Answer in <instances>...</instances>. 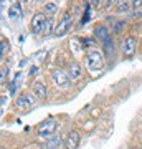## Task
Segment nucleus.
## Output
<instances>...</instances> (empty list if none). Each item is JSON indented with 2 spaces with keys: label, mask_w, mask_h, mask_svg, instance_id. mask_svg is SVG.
I'll return each instance as SVG.
<instances>
[{
  "label": "nucleus",
  "mask_w": 142,
  "mask_h": 149,
  "mask_svg": "<svg viewBox=\"0 0 142 149\" xmlns=\"http://www.w3.org/2000/svg\"><path fill=\"white\" fill-rule=\"evenodd\" d=\"M86 68L89 71L91 74H98L101 70L104 68V56L101 52H89V53L86 55Z\"/></svg>",
  "instance_id": "1"
},
{
  "label": "nucleus",
  "mask_w": 142,
  "mask_h": 149,
  "mask_svg": "<svg viewBox=\"0 0 142 149\" xmlns=\"http://www.w3.org/2000/svg\"><path fill=\"white\" fill-rule=\"evenodd\" d=\"M56 126H58V123L55 121L53 118H50V119H46V121H43L40 126H38V136L40 138H53V133L56 131Z\"/></svg>",
  "instance_id": "2"
},
{
  "label": "nucleus",
  "mask_w": 142,
  "mask_h": 149,
  "mask_svg": "<svg viewBox=\"0 0 142 149\" xmlns=\"http://www.w3.org/2000/svg\"><path fill=\"white\" fill-rule=\"evenodd\" d=\"M51 80L55 81V85L58 86V88H68L69 83H71L68 73L63 71V70H60V68H55L51 71Z\"/></svg>",
  "instance_id": "3"
},
{
  "label": "nucleus",
  "mask_w": 142,
  "mask_h": 149,
  "mask_svg": "<svg viewBox=\"0 0 142 149\" xmlns=\"http://www.w3.org/2000/svg\"><path fill=\"white\" fill-rule=\"evenodd\" d=\"M46 17L45 13H35L32 18V33L38 35V33L43 32V28H45V23H46Z\"/></svg>",
  "instance_id": "4"
},
{
  "label": "nucleus",
  "mask_w": 142,
  "mask_h": 149,
  "mask_svg": "<svg viewBox=\"0 0 142 149\" xmlns=\"http://www.w3.org/2000/svg\"><path fill=\"white\" fill-rule=\"evenodd\" d=\"M69 25H71V15H69V13H64V15L61 17V20L58 22L56 28H55V33H56L58 37H63L64 33L69 30Z\"/></svg>",
  "instance_id": "5"
},
{
  "label": "nucleus",
  "mask_w": 142,
  "mask_h": 149,
  "mask_svg": "<svg viewBox=\"0 0 142 149\" xmlns=\"http://www.w3.org/2000/svg\"><path fill=\"white\" fill-rule=\"evenodd\" d=\"M79 146V131L76 129H71L64 139V148L66 149H76Z\"/></svg>",
  "instance_id": "6"
},
{
  "label": "nucleus",
  "mask_w": 142,
  "mask_h": 149,
  "mask_svg": "<svg viewBox=\"0 0 142 149\" xmlns=\"http://www.w3.org/2000/svg\"><path fill=\"white\" fill-rule=\"evenodd\" d=\"M121 50H122V53L126 55V56H132L134 52H136V38L134 37H126L124 40H122Z\"/></svg>",
  "instance_id": "7"
},
{
  "label": "nucleus",
  "mask_w": 142,
  "mask_h": 149,
  "mask_svg": "<svg viewBox=\"0 0 142 149\" xmlns=\"http://www.w3.org/2000/svg\"><path fill=\"white\" fill-rule=\"evenodd\" d=\"M15 106L21 111H28L30 108L33 106V100L30 95H20L18 98L15 100Z\"/></svg>",
  "instance_id": "8"
},
{
  "label": "nucleus",
  "mask_w": 142,
  "mask_h": 149,
  "mask_svg": "<svg viewBox=\"0 0 142 149\" xmlns=\"http://www.w3.org/2000/svg\"><path fill=\"white\" fill-rule=\"evenodd\" d=\"M33 95L37 96L40 101H43V100H46L48 96V90H46V85L43 83V81H37L35 85H33Z\"/></svg>",
  "instance_id": "9"
},
{
  "label": "nucleus",
  "mask_w": 142,
  "mask_h": 149,
  "mask_svg": "<svg viewBox=\"0 0 142 149\" xmlns=\"http://www.w3.org/2000/svg\"><path fill=\"white\" fill-rule=\"evenodd\" d=\"M68 76H69V80H78L79 76L83 74V68L79 66V63H76V61H73V63H69V66H68Z\"/></svg>",
  "instance_id": "10"
},
{
  "label": "nucleus",
  "mask_w": 142,
  "mask_h": 149,
  "mask_svg": "<svg viewBox=\"0 0 142 149\" xmlns=\"http://www.w3.org/2000/svg\"><path fill=\"white\" fill-rule=\"evenodd\" d=\"M64 141L60 136H53V138H50V139H46V143H45V148L46 149H56V148H60L61 144H63Z\"/></svg>",
  "instance_id": "11"
},
{
  "label": "nucleus",
  "mask_w": 142,
  "mask_h": 149,
  "mask_svg": "<svg viewBox=\"0 0 142 149\" xmlns=\"http://www.w3.org/2000/svg\"><path fill=\"white\" fill-rule=\"evenodd\" d=\"M94 35H96L98 38H99V40H103V42H106V40L109 38V30H107L106 27H103V25H101V27H96V30H94Z\"/></svg>",
  "instance_id": "12"
},
{
  "label": "nucleus",
  "mask_w": 142,
  "mask_h": 149,
  "mask_svg": "<svg viewBox=\"0 0 142 149\" xmlns=\"http://www.w3.org/2000/svg\"><path fill=\"white\" fill-rule=\"evenodd\" d=\"M8 15H10V18H18V17H21V7L20 3H13V5L10 7V10H8Z\"/></svg>",
  "instance_id": "13"
},
{
  "label": "nucleus",
  "mask_w": 142,
  "mask_h": 149,
  "mask_svg": "<svg viewBox=\"0 0 142 149\" xmlns=\"http://www.w3.org/2000/svg\"><path fill=\"white\" fill-rule=\"evenodd\" d=\"M53 32H55V28H53V18L48 17L46 23H45V28H43V33H45V35H51Z\"/></svg>",
  "instance_id": "14"
},
{
  "label": "nucleus",
  "mask_w": 142,
  "mask_h": 149,
  "mask_svg": "<svg viewBox=\"0 0 142 149\" xmlns=\"http://www.w3.org/2000/svg\"><path fill=\"white\" fill-rule=\"evenodd\" d=\"M132 8V3L129 2H119L117 3V12H129Z\"/></svg>",
  "instance_id": "15"
},
{
  "label": "nucleus",
  "mask_w": 142,
  "mask_h": 149,
  "mask_svg": "<svg viewBox=\"0 0 142 149\" xmlns=\"http://www.w3.org/2000/svg\"><path fill=\"white\" fill-rule=\"evenodd\" d=\"M56 10H58L56 3H46V5H45V12H46L48 15H53Z\"/></svg>",
  "instance_id": "16"
},
{
  "label": "nucleus",
  "mask_w": 142,
  "mask_h": 149,
  "mask_svg": "<svg viewBox=\"0 0 142 149\" xmlns=\"http://www.w3.org/2000/svg\"><path fill=\"white\" fill-rule=\"evenodd\" d=\"M104 48H106L107 53H114V43L111 42V38H107V40L104 42Z\"/></svg>",
  "instance_id": "17"
},
{
  "label": "nucleus",
  "mask_w": 142,
  "mask_h": 149,
  "mask_svg": "<svg viewBox=\"0 0 142 149\" xmlns=\"http://www.w3.org/2000/svg\"><path fill=\"white\" fill-rule=\"evenodd\" d=\"M7 50H8V45H7L5 40H2V56H5L7 55Z\"/></svg>",
  "instance_id": "18"
},
{
  "label": "nucleus",
  "mask_w": 142,
  "mask_h": 149,
  "mask_svg": "<svg viewBox=\"0 0 142 149\" xmlns=\"http://www.w3.org/2000/svg\"><path fill=\"white\" fill-rule=\"evenodd\" d=\"M0 83L5 85V68H2V71H0Z\"/></svg>",
  "instance_id": "19"
},
{
  "label": "nucleus",
  "mask_w": 142,
  "mask_h": 149,
  "mask_svg": "<svg viewBox=\"0 0 142 149\" xmlns=\"http://www.w3.org/2000/svg\"><path fill=\"white\" fill-rule=\"evenodd\" d=\"M122 27H124V22H119V23L116 25V28H114V32H116V33H119V32L122 30Z\"/></svg>",
  "instance_id": "20"
},
{
  "label": "nucleus",
  "mask_w": 142,
  "mask_h": 149,
  "mask_svg": "<svg viewBox=\"0 0 142 149\" xmlns=\"http://www.w3.org/2000/svg\"><path fill=\"white\" fill-rule=\"evenodd\" d=\"M132 7H136V8H141V10H142V0H137V2H134V3H132Z\"/></svg>",
  "instance_id": "21"
},
{
  "label": "nucleus",
  "mask_w": 142,
  "mask_h": 149,
  "mask_svg": "<svg viewBox=\"0 0 142 149\" xmlns=\"http://www.w3.org/2000/svg\"><path fill=\"white\" fill-rule=\"evenodd\" d=\"M2 149H5V148H2Z\"/></svg>",
  "instance_id": "22"
}]
</instances>
